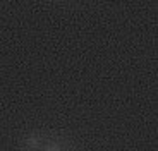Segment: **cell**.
I'll return each instance as SVG.
<instances>
[{
	"instance_id": "obj_1",
	"label": "cell",
	"mask_w": 158,
	"mask_h": 151,
	"mask_svg": "<svg viewBox=\"0 0 158 151\" xmlns=\"http://www.w3.org/2000/svg\"><path fill=\"white\" fill-rule=\"evenodd\" d=\"M17 151H81V144L65 131L33 129L19 137Z\"/></svg>"
}]
</instances>
